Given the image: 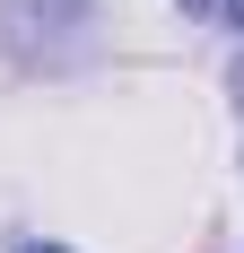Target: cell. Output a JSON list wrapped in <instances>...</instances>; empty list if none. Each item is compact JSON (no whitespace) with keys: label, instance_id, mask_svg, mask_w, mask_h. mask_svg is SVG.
Wrapping results in <instances>:
<instances>
[{"label":"cell","instance_id":"obj_1","mask_svg":"<svg viewBox=\"0 0 244 253\" xmlns=\"http://www.w3.org/2000/svg\"><path fill=\"white\" fill-rule=\"evenodd\" d=\"M0 44L18 70H79L96 44V0H0Z\"/></svg>","mask_w":244,"mask_h":253},{"label":"cell","instance_id":"obj_2","mask_svg":"<svg viewBox=\"0 0 244 253\" xmlns=\"http://www.w3.org/2000/svg\"><path fill=\"white\" fill-rule=\"evenodd\" d=\"M201 26H227V35H244V0H183Z\"/></svg>","mask_w":244,"mask_h":253},{"label":"cell","instance_id":"obj_3","mask_svg":"<svg viewBox=\"0 0 244 253\" xmlns=\"http://www.w3.org/2000/svg\"><path fill=\"white\" fill-rule=\"evenodd\" d=\"M18 253H70V245H44V236H26V245H18Z\"/></svg>","mask_w":244,"mask_h":253},{"label":"cell","instance_id":"obj_4","mask_svg":"<svg viewBox=\"0 0 244 253\" xmlns=\"http://www.w3.org/2000/svg\"><path fill=\"white\" fill-rule=\"evenodd\" d=\"M236 105H244V61H236Z\"/></svg>","mask_w":244,"mask_h":253}]
</instances>
